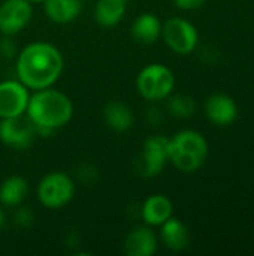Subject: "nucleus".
Returning a JSON list of instances; mask_svg holds the SVG:
<instances>
[{
  "instance_id": "39448f33",
  "label": "nucleus",
  "mask_w": 254,
  "mask_h": 256,
  "mask_svg": "<svg viewBox=\"0 0 254 256\" xmlns=\"http://www.w3.org/2000/svg\"><path fill=\"white\" fill-rule=\"evenodd\" d=\"M75 196V182L63 171H52L42 177L37 184V200L49 210L66 207Z\"/></svg>"
},
{
  "instance_id": "423d86ee",
  "label": "nucleus",
  "mask_w": 254,
  "mask_h": 256,
  "mask_svg": "<svg viewBox=\"0 0 254 256\" xmlns=\"http://www.w3.org/2000/svg\"><path fill=\"white\" fill-rule=\"evenodd\" d=\"M162 38L166 46L178 56L193 52L199 42L196 27L184 18H169L162 24Z\"/></svg>"
},
{
  "instance_id": "f257e3e1",
  "label": "nucleus",
  "mask_w": 254,
  "mask_h": 256,
  "mask_svg": "<svg viewBox=\"0 0 254 256\" xmlns=\"http://www.w3.org/2000/svg\"><path fill=\"white\" fill-rule=\"evenodd\" d=\"M63 69V54L49 42L28 44L16 57V76L31 92L52 87Z\"/></svg>"
},
{
  "instance_id": "aec40b11",
  "label": "nucleus",
  "mask_w": 254,
  "mask_h": 256,
  "mask_svg": "<svg viewBox=\"0 0 254 256\" xmlns=\"http://www.w3.org/2000/svg\"><path fill=\"white\" fill-rule=\"evenodd\" d=\"M168 111L177 118H190L196 111V102L187 94H177L169 99Z\"/></svg>"
},
{
  "instance_id": "0eeeda50",
  "label": "nucleus",
  "mask_w": 254,
  "mask_h": 256,
  "mask_svg": "<svg viewBox=\"0 0 254 256\" xmlns=\"http://www.w3.org/2000/svg\"><path fill=\"white\" fill-rule=\"evenodd\" d=\"M168 146H169V138L163 135L148 136L144 141L141 154L138 156L136 160L138 174L142 176L144 178L157 177L169 162Z\"/></svg>"
},
{
  "instance_id": "9b49d317",
  "label": "nucleus",
  "mask_w": 254,
  "mask_h": 256,
  "mask_svg": "<svg viewBox=\"0 0 254 256\" xmlns=\"http://www.w3.org/2000/svg\"><path fill=\"white\" fill-rule=\"evenodd\" d=\"M205 116L216 126H229L238 117V106L231 96L217 93L205 100Z\"/></svg>"
},
{
  "instance_id": "ddd939ff",
  "label": "nucleus",
  "mask_w": 254,
  "mask_h": 256,
  "mask_svg": "<svg viewBox=\"0 0 254 256\" xmlns=\"http://www.w3.org/2000/svg\"><path fill=\"white\" fill-rule=\"evenodd\" d=\"M174 206L172 201L160 194L150 195L141 206V218L147 226H160L169 218H172Z\"/></svg>"
},
{
  "instance_id": "1a4fd4ad",
  "label": "nucleus",
  "mask_w": 254,
  "mask_h": 256,
  "mask_svg": "<svg viewBox=\"0 0 254 256\" xmlns=\"http://www.w3.org/2000/svg\"><path fill=\"white\" fill-rule=\"evenodd\" d=\"M30 100V90L19 80L0 82V120L24 116Z\"/></svg>"
},
{
  "instance_id": "f8f14e48",
  "label": "nucleus",
  "mask_w": 254,
  "mask_h": 256,
  "mask_svg": "<svg viewBox=\"0 0 254 256\" xmlns=\"http://www.w3.org/2000/svg\"><path fill=\"white\" fill-rule=\"evenodd\" d=\"M159 240L151 226H136L132 230L123 244L127 256H153L157 252Z\"/></svg>"
},
{
  "instance_id": "4468645a",
  "label": "nucleus",
  "mask_w": 254,
  "mask_h": 256,
  "mask_svg": "<svg viewBox=\"0 0 254 256\" xmlns=\"http://www.w3.org/2000/svg\"><path fill=\"white\" fill-rule=\"evenodd\" d=\"M102 116L105 124L117 134H124L130 130L135 124L133 111L124 102L120 100L108 102L102 111Z\"/></svg>"
},
{
  "instance_id": "2eb2a0df",
  "label": "nucleus",
  "mask_w": 254,
  "mask_h": 256,
  "mask_svg": "<svg viewBox=\"0 0 254 256\" xmlns=\"http://www.w3.org/2000/svg\"><path fill=\"white\" fill-rule=\"evenodd\" d=\"M160 240L169 250L181 252L190 244V232L180 219L172 216L160 225Z\"/></svg>"
},
{
  "instance_id": "9d476101",
  "label": "nucleus",
  "mask_w": 254,
  "mask_h": 256,
  "mask_svg": "<svg viewBox=\"0 0 254 256\" xmlns=\"http://www.w3.org/2000/svg\"><path fill=\"white\" fill-rule=\"evenodd\" d=\"M33 18V4L27 0H4L0 4V33L15 36L22 32Z\"/></svg>"
},
{
  "instance_id": "5701e85b",
  "label": "nucleus",
  "mask_w": 254,
  "mask_h": 256,
  "mask_svg": "<svg viewBox=\"0 0 254 256\" xmlns=\"http://www.w3.org/2000/svg\"><path fill=\"white\" fill-rule=\"evenodd\" d=\"M172 2L181 10H195L205 4V0H172Z\"/></svg>"
},
{
  "instance_id": "412c9836",
  "label": "nucleus",
  "mask_w": 254,
  "mask_h": 256,
  "mask_svg": "<svg viewBox=\"0 0 254 256\" xmlns=\"http://www.w3.org/2000/svg\"><path fill=\"white\" fill-rule=\"evenodd\" d=\"M18 210L15 212V224L19 226V228H28L33 220H34V216H33V212L27 207H16Z\"/></svg>"
},
{
  "instance_id": "6e6552de",
  "label": "nucleus",
  "mask_w": 254,
  "mask_h": 256,
  "mask_svg": "<svg viewBox=\"0 0 254 256\" xmlns=\"http://www.w3.org/2000/svg\"><path fill=\"white\" fill-rule=\"evenodd\" d=\"M37 136L34 124L24 114L19 117L0 120V141L13 150H28Z\"/></svg>"
},
{
  "instance_id": "a211bd4d",
  "label": "nucleus",
  "mask_w": 254,
  "mask_h": 256,
  "mask_svg": "<svg viewBox=\"0 0 254 256\" xmlns=\"http://www.w3.org/2000/svg\"><path fill=\"white\" fill-rule=\"evenodd\" d=\"M28 195V183L21 176H10L0 184V206L16 208Z\"/></svg>"
},
{
  "instance_id": "7ed1b4c3",
  "label": "nucleus",
  "mask_w": 254,
  "mask_h": 256,
  "mask_svg": "<svg viewBox=\"0 0 254 256\" xmlns=\"http://www.w3.org/2000/svg\"><path fill=\"white\" fill-rule=\"evenodd\" d=\"M169 162L181 172H195L207 160L208 142L196 130H181L169 138Z\"/></svg>"
},
{
  "instance_id": "4be33fe9",
  "label": "nucleus",
  "mask_w": 254,
  "mask_h": 256,
  "mask_svg": "<svg viewBox=\"0 0 254 256\" xmlns=\"http://www.w3.org/2000/svg\"><path fill=\"white\" fill-rule=\"evenodd\" d=\"M0 56L3 58H12L16 56V46L10 40V36H4L0 39Z\"/></svg>"
},
{
  "instance_id": "20e7f679",
  "label": "nucleus",
  "mask_w": 254,
  "mask_h": 256,
  "mask_svg": "<svg viewBox=\"0 0 254 256\" xmlns=\"http://www.w3.org/2000/svg\"><path fill=\"white\" fill-rule=\"evenodd\" d=\"M175 87V76L169 68L162 63H151L141 69L136 76V90L148 102L165 100Z\"/></svg>"
},
{
  "instance_id": "dca6fc26",
  "label": "nucleus",
  "mask_w": 254,
  "mask_h": 256,
  "mask_svg": "<svg viewBox=\"0 0 254 256\" xmlns=\"http://www.w3.org/2000/svg\"><path fill=\"white\" fill-rule=\"evenodd\" d=\"M130 34L138 44L151 45L162 36V22L151 12L141 14L132 22Z\"/></svg>"
},
{
  "instance_id": "b1692460",
  "label": "nucleus",
  "mask_w": 254,
  "mask_h": 256,
  "mask_svg": "<svg viewBox=\"0 0 254 256\" xmlns=\"http://www.w3.org/2000/svg\"><path fill=\"white\" fill-rule=\"evenodd\" d=\"M4 224H6V216H4V212H3V208H1V206H0V231H1V228L4 226Z\"/></svg>"
},
{
  "instance_id": "f3484780",
  "label": "nucleus",
  "mask_w": 254,
  "mask_h": 256,
  "mask_svg": "<svg viewBox=\"0 0 254 256\" xmlns=\"http://www.w3.org/2000/svg\"><path fill=\"white\" fill-rule=\"evenodd\" d=\"M81 0H45L43 10L49 21L55 24L73 22L81 14Z\"/></svg>"
},
{
  "instance_id": "f03ea898",
  "label": "nucleus",
  "mask_w": 254,
  "mask_h": 256,
  "mask_svg": "<svg viewBox=\"0 0 254 256\" xmlns=\"http://www.w3.org/2000/svg\"><path fill=\"white\" fill-rule=\"evenodd\" d=\"M25 116L34 124L37 136L48 138L73 117V104L67 94L52 87L30 94Z\"/></svg>"
},
{
  "instance_id": "6ab92c4d",
  "label": "nucleus",
  "mask_w": 254,
  "mask_h": 256,
  "mask_svg": "<svg viewBox=\"0 0 254 256\" xmlns=\"http://www.w3.org/2000/svg\"><path fill=\"white\" fill-rule=\"evenodd\" d=\"M129 0H97L94 6V20L99 26L111 28L126 15Z\"/></svg>"
},
{
  "instance_id": "393cba45",
  "label": "nucleus",
  "mask_w": 254,
  "mask_h": 256,
  "mask_svg": "<svg viewBox=\"0 0 254 256\" xmlns=\"http://www.w3.org/2000/svg\"><path fill=\"white\" fill-rule=\"evenodd\" d=\"M27 2H30L33 4V3H43L45 0H27Z\"/></svg>"
}]
</instances>
